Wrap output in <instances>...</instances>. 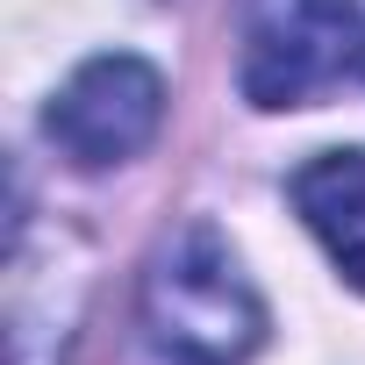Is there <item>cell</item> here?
<instances>
[{
    "instance_id": "obj_1",
    "label": "cell",
    "mask_w": 365,
    "mask_h": 365,
    "mask_svg": "<svg viewBox=\"0 0 365 365\" xmlns=\"http://www.w3.org/2000/svg\"><path fill=\"white\" fill-rule=\"evenodd\" d=\"M143 329L165 365H244L265 336V308L237 272L230 244L194 222L143 272Z\"/></svg>"
},
{
    "instance_id": "obj_2",
    "label": "cell",
    "mask_w": 365,
    "mask_h": 365,
    "mask_svg": "<svg viewBox=\"0 0 365 365\" xmlns=\"http://www.w3.org/2000/svg\"><path fill=\"white\" fill-rule=\"evenodd\" d=\"M358 51V0H251L237 86L251 108H308L351 72Z\"/></svg>"
},
{
    "instance_id": "obj_3",
    "label": "cell",
    "mask_w": 365,
    "mask_h": 365,
    "mask_svg": "<svg viewBox=\"0 0 365 365\" xmlns=\"http://www.w3.org/2000/svg\"><path fill=\"white\" fill-rule=\"evenodd\" d=\"M43 129H51L58 158H72L79 172L129 165V158L165 129V79H158V65H143V58H129V51L93 58V65H79V72L58 86Z\"/></svg>"
},
{
    "instance_id": "obj_4",
    "label": "cell",
    "mask_w": 365,
    "mask_h": 365,
    "mask_svg": "<svg viewBox=\"0 0 365 365\" xmlns=\"http://www.w3.org/2000/svg\"><path fill=\"white\" fill-rule=\"evenodd\" d=\"M294 208L322 237L329 265L365 294V150H322L294 172Z\"/></svg>"
}]
</instances>
